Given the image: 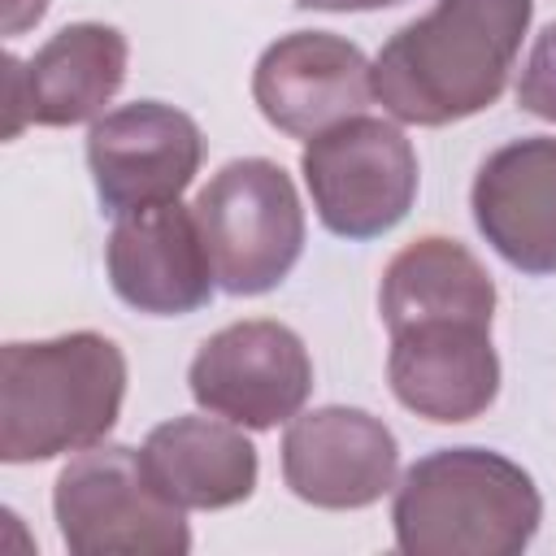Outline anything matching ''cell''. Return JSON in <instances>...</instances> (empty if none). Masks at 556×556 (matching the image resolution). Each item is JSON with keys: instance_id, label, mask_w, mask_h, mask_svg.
Returning a JSON list of instances; mask_svg holds the SVG:
<instances>
[{"instance_id": "ffe728a7", "label": "cell", "mask_w": 556, "mask_h": 556, "mask_svg": "<svg viewBox=\"0 0 556 556\" xmlns=\"http://www.w3.org/2000/svg\"><path fill=\"white\" fill-rule=\"evenodd\" d=\"M300 9H321V13H369V9H391L404 0H295Z\"/></svg>"}, {"instance_id": "2e32d148", "label": "cell", "mask_w": 556, "mask_h": 556, "mask_svg": "<svg viewBox=\"0 0 556 556\" xmlns=\"http://www.w3.org/2000/svg\"><path fill=\"white\" fill-rule=\"evenodd\" d=\"M495 282L486 265L456 239L426 235L404 243L378 282L382 326H408L421 317H486L495 321Z\"/></svg>"}, {"instance_id": "6da1fadb", "label": "cell", "mask_w": 556, "mask_h": 556, "mask_svg": "<svg viewBox=\"0 0 556 556\" xmlns=\"http://www.w3.org/2000/svg\"><path fill=\"white\" fill-rule=\"evenodd\" d=\"M530 17L534 0H434L374 56V100L408 126H452L491 109Z\"/></svg>"}, {"instance_id": "9a60e30c", "label": "cell", "mask_w": 556, "mask_h": 556, "mask_svg": "<svg viewBox=\"0 0 556 556\" xmlns=\"http://www.w3.org/2000/svg\"><path fill=\"white\" fill-rule=\"evenodd\" d=\"M130 65V43L117 26L70 22L22 65L30 122L35 126H78L104 117V104L122 91Z\"/></svg>"}, {"instance_id": "30bf717a", "label": "cell", "mask_w": 556, "mask_h": 556, "mask_svg": "<svg viewBox=\"0 0 556 556\" xmlns=\"http://www.w3.org/2000/svg\"><path fill=\"white\" fill-rule=\"evenodd\" d=\"M400 443L382 417L348 404L295 413L282 434V482L295 500L330 513L378 504L395 486Z\"/></svg>"}, {"instance_id": "5bb4252c", "label": "cell", "mask_w": 556, "mask_h": 556, "mask_svg": "<svg viewBox=\"0 0 556 556\" xmlns=\"http://www.w3.org/2000/svg\"><path fill=\"white\" fill-rule=\"evenodd\" d=\"M143 465L178 508L200 513L243 504L261 478V456L243 426L213 413H187L152 426L143 439Z\"/></svg>"}, {"instance_id": "4fadbf2b", "label": "cell", "mask_w": 556, "mask_h": 556, "mask_svg": "<svg viewBox=\"0 0 556 556\" xmlns=\"http://www.w3.org/2000/svg\"><path fill=\"white\" fill-rule=\"evenodd\" d=\"M478 235L521 274H556V139L526 135L495 148L469 187Z\"/></svg>"}, {"instance_id": "3957f363", "label": "cell", "mask_w": 556, "mask_h": 556, "mask_svg": "<svg viewBox=\"0 0 556 556\" xmlns=\"http://www.w3.org/2000/svg\"><path fill=\"white\" fill-rule=\"evenodd\" d=\"M543 521L534 478L491 447H439L413 460L391 500L404 556H517Z\"/></svg>"}, {"instance_id": "ba28073f", "label": "cell", "mask_w": 556, "mask_h": 556, "mask_svg": "<svg viewBox=\"0 0 556 556\" xmlns=\"http://www.w3.org/2000/svg\"><path fill=\"white\" fill-rule=\"evenodd\" d=\"M204 161V135L191 113L165 100L109 109L87 130V169L104 213L178 200Z\"/></svg>"}, {"instance_id": "7a4b0ae2", "label": "cell", "mask_w": 556, "mask_h": 556, "mask_svg": "<svg viewBox=\"0 0 556 556\" xmlns=\"http://www.w3.org/2000/svg\"><path fill=\"white\" fill-rule=\"evenodd\" d=\"M126 400V356L100 330L0 348V460L35 465L104 443Z\"/></svg>"}, {"instance_id": "5b68a950", "label": "cell", "mask_w": 556, "mask_h": 556, "mask_svg": "<svg viewBox=\"0 0 556 556\" xmlns=\"http://www.w3.org/2000/svg\"><path fill=\"white\" fill-rule=\"evenodd\" d=\"M195 222L226 295L274 291L304 252V204L269 156L226 161L195 195Z\"/></svg>"}, {"instance_id": "d6986e66", "label": "cell", "mask_w": 556, "mask_h": 556, "mask_svg": "<svg viewBox=\"0 0 556 556\" xmlns=\"http://www.w3.org/2000/svg\"><path fill=\"white\" fill-rule=\"evenodd\" d=\"M48 13V0H4V35H22Z\"/></svg>"}, {"instance_id": "8fae6325", "label": "cell", "mask_w": 556, "mask_h": 556, "mask_svg": "<svg viewBox=\"0 0 556 556\" xmlns=\"http://www.w3.org/2000/svg\"><path fill=\"white\" fill-rule=\"evenodd\" d=\"M252 100L274 130L313 139L365 113L374 100V65L334 30H291L261 52L252 70Z\"/></svg>"}, {"instance_id": "9c48e42d", "label": "cell", "mask_w": 556, "mask_h": 556, "mask_svg": "<svg viewBox=\"0 0 556 556\" xmlns=\"http://www.w3.org/2000/svg\"><path fill=\"white\" fill-rule=\"evenodd\" d=\"M387 334V382L408 413L434 426H456L495 404L500 356L486 317H421Z\"/></svg>"}, {"instance_id": "ac0fdd59", "label": "cell", "mask_w": 556, "mask_h": 556, "mask_svg": "<svg viewBox=\"0 0 556 556\" xmlns=\"http://www.w3.org/2000/svg\"><path fill=\"white\" fill-rule=\"evenodd\" d=\"M22 65L13 52L4 56V83H9V122H4V139H17V130L30 122V100H26V78H22Z\"/></svg>"}, {"instance_id": "277c9868", "label": "cell", "mask_w": 556, "mask_h": 556, "mask_svg": "<svg viewBox=\"0 0 556 556\" xmlns=\"http://www.w3.org/2000/svg\"><path fill=\"white\" fill-rule=\"evenodd\" d=\"M52 517L74 556H187L191 530L148 473L143 447L91 443L52 482Z\"/></svg>"}, {"instance_id": "e0dca14e", "label": "cell", "mask_w": 556, "mask_h": 556, "mask_svg": "<svg viewBox=\"0 0 556 556\" xmlns=\"http://www.w3.org/2000/svg\"><path fill=\"white\" fill-rule=\"evenodd\" d=\"M517 104L530 117L556 122V22H547L530 43V56L517 78Z\"/></svg>"}, {"instance_id": "8992f818", "label": "cell", "mask_w": 556, "mask_h": 556, "mask_svg": "<svg viewBox=\"0 0 556 556\" xmlns=\"http://www.w3.org/2000/svg\"><path fill=\"white\" fill-rule=\"evenodd\" d=\"M300 174L317 222L339 239H378L395 230L408 217L421 178L408 135L369 113L304 139Z\"/></svg>"}, {"instance_id": "7c38bea8", "label": "cell", "mask_w": 556, "mask_h": 556, "mask_svg": "<svg viewBox=\"0 0 556 556\" xmlns=\"http://www.w3.org/2000/svg\"><path fill=\"white\" fill-rule=\"evenodd\" d=\"M104 269L117 300L148 317H187L217 287L195 208L178 200L122 213L104 248Z\"/></svg>"}, {"instance_id": "52a82bcc", "label": "cell", "mask_w": 556, "mask_h": 556, "mask_svg": "<svg viewBox=\"0 0 556 556\" xmlns=\"http://www.w3.org/2000/svg\"><path fill=\"white\" fill-rule=\"evenodd\" d=\"M191 400L243 430L291 421L313 391V356L304 339L269 317L230 321L208 334L187 365Z\"/></svg>"}]
</instances>
